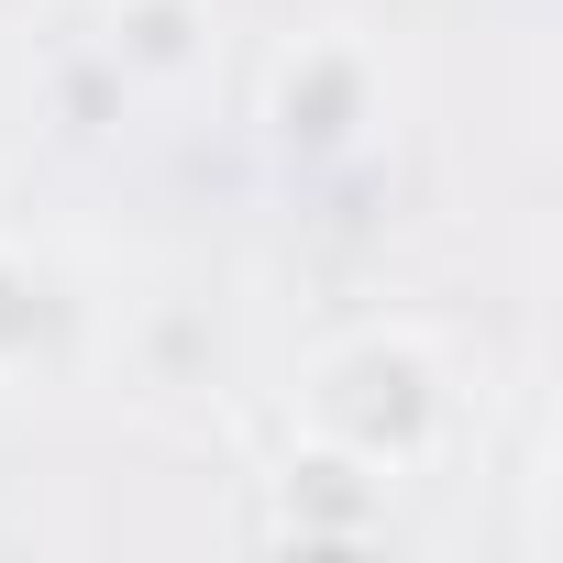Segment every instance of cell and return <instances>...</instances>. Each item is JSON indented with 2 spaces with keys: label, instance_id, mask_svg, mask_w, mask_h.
<instances>
[{
  "label": "cell",
  "instance_id": "obj_3",
  "mask_svg": "<svg viewBox=\"0 0 563 563\" xmlns=\"http://www.w3.org/2000/svg\"><path fill=\"white\" fill-rule=\"evenodd\" d=\"M265 122H276V144H299V155H343V144L376 122V67H365V45L310 34L288 67H276Z\"/></svg>",
  "mask_w": 563,
  "mask_h": 563
},
{
  "label": "cell",
  "instance_id": "obj_2",
  "mask_svg": "<svg viewBox=\"0 0 563 563\" xmlns=\"http://www.w3.org/2000/svg\"><path fill=\"white\" fill-rule=\"evenodd\" d=\"M265 530L299 541V552H343V541H376L387 530V475L332 453V442H299L265 486Z\"/></svg>",
  "mask_w": 563,
  "mask_h": 563
},
{
  "label": "cell",
  "instance_id": "obj_5",
  "mask_svg": "<svg viewBox=\"0 0 563 563\" xmlns=\"http://www.w3.org/2000/svg\"><path fill=\"white\" fill-rule=\"evenodd\" d=\"M45 332H56V276L0 243V376H23L45 354Z\"/></svg>",
  "mask_w": 563,
  "mask_h": 563
},
{
  "label": "cell",
  "instance_id": "obj_4",
  "mask_svg": "<svg viewBox=\"0 0 563 563\" xmlns=\"http://www.w3.org/2000/svg\"><path fill=\"white\" fill-rule=\"evenodd\" d=\"M111 56L133 78H188L210 56V0H111Z\"/></svg>",
  "mask_w": 563,
  "mask_h": 563
},
{
  "label": "cell",
  "instance_id": "obj_1",
  "mask_svg": "<svg viewBox=\"0 0 563 563\" xmlns=\"http://www.w3.org/2000/svg\"><path fill=\"white\" fill-rule=\"evenodd\" d=\"M299 409H310V442H332V453H354L376 475H409L442 442L453 387H442V354L420 332H354V343H332L310 365Z\"/></svg>",
  "mask_w": 563,
  "mask_h": 563
}]
</instances>
